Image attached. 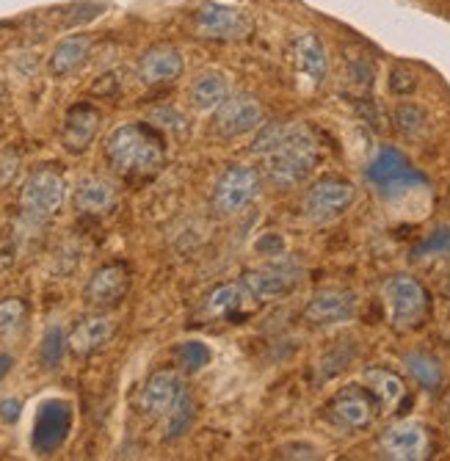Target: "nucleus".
Listing matches in <instances>:
<instances>
[{
	"label": "nucleus",
	"mask_w": 450,
	"mask_h": 461,
	"mask_svg": "<svg viewBox=\"0 0 450 461\" xmlns=\"http://www.w3.org/2000/svg\"><path fill=\"white\" fill-rule=\"evenodd\" d=\"M28 321V304L17 296L0 302V338H9L17 334Z\"/></svg>",
	"instance_id": "30"
},
{
	"label": "nucleus",
	"mask_w": 450,
	"mask_h": 461,
	"mask_svg": "<svg viewBox=\"0 0 450 461\" xmlns=\"http://www.w3.org/2000/svg\"><path fill=\"white\" fill-rule=\"evenodd\" d=\"M266 122L263 105L257 97L252 95H230L219 108H216V119H213V128L221 139L235 141L243 139L249 133H257Z\"/></svg>",
	"instance_id": "9"
},
{
	"label": "nucleus",
	"mask_w": 450,
	"mask_h": 461,
	"mask_svg": "<svg viewBox=\"0 0 450 461\" xmlns=\"http://www.w3.org/2000/svg\"><path fill=\"white\" fill-rule=\"evenodd\" d=\"M415 89H418V77H415V72H409L406 67H395V69L390 72V92H392V95L403 97V95H412Z\"/></svg>",
	"instance_id": "34"
},
{
	"label": "nucleus",
	"mask_w": 450,
	"mask_h": 461,
	"mask_svg": "<svg viewBox=\"0 0 450 461\" xmlns=\"http://www.w3.org/2000/svg\"><path fill=\"white\" fill-rule=\"evenodd\" d=\"M412 258L423 260V258H450V227H436L431 230L415 249Z\"/></svg>",
	"instance_id": "31"
},
{
	"label": "nucleus",
	"mask_w": 450,
	"mask_h": 461,
	"mask_svg": "<svg viewBox=\"0 0 450 461\" xmlns=\"http://www.w3.org/2000/svg\"><path fill=\"white\" fill-rule=\"evenodd\" d=\"M356 354H359L356 340H340L329 351H323V357L318 359V382L338 379L340 373H346L351 367Z\"/></svg>",
	"instance_id": "27"
},
{
	"label": "nucleus",
	"mask_w": 450,
	"mask_h": 461,
	"mask_svg": "<svg viewBox=\"0 0 450 461\" xmlns=\"http://www.w3.org/2000/svg\"><path fill=\"white\" fill-rule=\"evenodd\" d=\"M116 331V323L108 315H89L80 321L72 331H69V354L75 359H86L94 357L97 351H103Z\"/></svg>",
	"instance_id": "18"
},
{
	"label": "nucleus",
	"mask_w": 450,
	"mask_h": 461,
	"mask_svg": "<svg viewBox=\"0 0 450 461\" xmlns=\"http://www.w3.org/2000/svg\"><path fill=\"white\" fill-rule=\"evenodd\" d=\"M12 367H14V357L12 354H0V382H4L6 375L12 373Z\"/></svg>",
	"instance_id": "38"
},
{
	"label": "nucleus",
	"mask_w": 450,
	"mask_h": 461,
	"mask_svg": "<svg viewBox=\"0 0 450 461\" xmlns=\"http://www.w3.org/2000/svg\"><path fill=\"white\" fill-rule=\"evenodd\" d=\"M100 124H103V113L92 105V103H77L67 111L64 124H61V144L67 152L80 155L86 152L97 133H100Z\"/></svg>",
	"instance_id": "17"
},
{
	"label": "nucleus",
	"mask_w": 450,
	"mask_h": 461,
	"mask_svg": "<svg viewBox=\"0 0 450 461\" xmlns=\"http://www.w3.org/2000/svg\"><path fill=\"white\" fill-rule=\"evenodd\" d=\"M445 296H447V302H450V276H447V285H445Z\"/></svg>",
	"instance_id": "40"
},
{
	"label": "nucleus",
	"mask_w": 450,
	"mask_h": 461,
	"mask_svg": "<svg viewBox=\"0 0 450 461\" xmlns=\"http://www.w3.org/2000/svg\"><path fill=\"white\" fill-rule=\"evenodd\" d=\"M364 387L374 393L382 411H395L400 406V401L406 398L403 379L387 367H367L364 370Z\"/></svg>",
	"instance_id": "24"
},
{
	"label": "nucleus",
	"mask_w": 450,
	"mask_h": 461,
	"mask_svg": "<svg viewBox=\"0 0 450 461\" xmlns=\"http://www.w3.org/2000/svg\"><path fill=\"white\" fill-rule=\"evenodd\" d=\"M177 359H180V365L185 370H199V367H204L211 362V351L204 348L199 340H188V343H183L177 348Z\"/></svg>",
	"instance_id": "33"
},
{
	"label": "nucleus",
	"mask_w": 450,
	"mask_h": 461,
	"mask_svg": "<svg viewBox=\"0 0 450 461\" xmlns=\"http://www.w3.org/2000/svg\"><path fill=\"white\" fill-rule=\"evenodd\" d=\"M293 61L299 72H304L315 86L329 77V56H326L323 41L312 31H304L293 39Z\"/></svg>",
	"instance_id": "21"
},
{
	"label": "nucleus",
	"mask_w": 450,
	"mask_h": 461,
	"mask_svg": "<svg viewBox=\"0 0 450 461\" xmlns=\"http://www.w3.org/2000/svg\"><path fill=\"white\" fill-rule=\"evenodd\" d=\"M22 414V401L20 398H4L0 401V420H4L6 426H14L20 420Z\"/></svg>",
	"instance_id": "36"
},
{
	"label": "nucleus",
	"mask_w": 450,
	"mask_h": 461,
	"mask_svg": "<svg viewBox=\"0 0 450 461\" xmlns=\"http://www.w3.org/2000/svg\"><path fill=\"white\" fill-rule=\"evenodd\" d=\"M128 290H130V268L128 263L113 260V263L100 266L89 276L84 287V302L94 310H111L125 302Z\"/></svg>",
	"instance_id": "13"
},
{
	"label": "nucleus",
	"mask_w": 450,
	"mask_h": 461,
	"mask_svg": "<svg viewBox=\"0 0 450 461\" xmlns=\"http://www.w3.org/2000/svg\"><path fill=\"white\" fill-rule=\"evenodd\" d=\"M92 36L86 33H75V36H67L61 39L58 45L53 48L50 59H48V69L53 77H67L72 72H77L80 67H84L92 56Z\"/></svg>",
	"instance_id": "22"
},
{
	"label": "nucleus",
	"mask_w": 450,
	"mask_h": 461,
	"mask_svg": "<svg viewBox=\"0 0 450 461\" xmlns=\"http://www.w3.org/2000/svg\"><path fill=\"white\" fill-rule=\"evenodd\" d=\"M299 279H302V266L299 263H293V260H276V263H268V266L247 271L240 282L247 285L252 299H257V302H276V299L288 296V293H293Z\"/></svg>",
	"instance_id": "10"
},
{
	"label": "nucleus",
	"mask_w": 450,
	"mask_h": 461,
	"mask_svg": "<svg viewBox=\"0 0 450 461\" xmlns=\"http://www.w3.org/2000/svg\"><path fill=\"white\" fill-rule=\"evenodd\" d=\"M67 199V183L56 169H36L25 177L20 188V211L31 221H48L53 219Z\"/></svg>",
	"instance_id": "6"
},
{
	"label": "nucleus",
	"mask_w": 450,
	"mask_h": 461,
	"mask_svg": "<svg viewBox=\"0 0 450 461\" xmlns=\"http://www.w3.org/2000/svg\"><path fill=\"white\" fill-rule=\"evenodd\" d=\"M384 304H387L390 323L398 331L423 326L431 310L426 285L409 274H398L384 282Z\"/></svg>",
	"instance_id": "3"
},
{
	"label": "nucleus",
	"mask_w": 450,
	"mask_h": 461,
	"mask_svg": "<svg viewBox=\"0 0 450 461\" xmlns=\"http://www.w3.org/2000/svg\"><path fill=\"white\" fill-rule=\"evenodd\" d=\"M266 160V175L279 188L302 185L318 166V141L307 124H268L252 147Z\"/></svg>",
	"instance_id": "1"
},
{
	"label": "nucleus",
	"mask_w": 450,
	"mask_h": 461,
	"mask_svg": "<svg viewBox=\"0 0 450 461\" xmlns=\"http://www.w3.org/2000/svg\"><path fill=\"white\" fill-rule=\"evenodd\" d=\"M359 310V296L351 287H320L304 304V321L312 326H335L354 321Z\"/></svg>",
	"instance_id": "12"
},
{
	"label": "nucleus",
	"mask_w": 450,
	"mask_h": 461,
	"mask_svg": "<svg viewBox=\"0 0 450 461\" xmlns=\"http://www.w3.org/2000/svg\"><path fill=\"white\" fill-rule=\"evenodd\" d=\"M185 387H183V375L175 367H160L155 373L147 375V382L139 393V409L147 417H166L175 403L183 398Z\"/></svg>",
	"instance_id": "14"
},
{
	"label": "nucleus",
	"mask_w": 450,
	"mask_h": 461,
	"mask_svg": "<svg viewBox=\"0 0 450 461\" xmlns=\"http://www.w3.org/2000/svg\"><path fill=\"white\" fill-rule=\"evenodd\" d=\"M255 249L260 251V255H271V258L276 255V258H279V255H282V249H284V240H282L279 235H263V238L255 243Z\"/></svg>",
	"instance_id": "37"
},
{
	"label": "nucleus",
	"mask_w": 450,
	"mask_h": 461,
	"mask_svg": "<svg viewBox=\"0 0 450 461\" xmlns=\"http://www.w3.org/2000/svg\"><path fill=\"white\" fill-rule=\"evenodd\" d=\"M249 296V290L243 282H227V285H219L216 290L208 293V299H204V312L211 318H227L232 315L235 310H240L243 299Z\"/></svg>",
	"instance_id": "26"
},
{
	"label": "nucleus",
	"mask_w": 450,
	"mask_h": 461,
	"mask_svg": "<svg viewBox=\"0 0 450 461\" xmlns=\"http://www.w3.org/2000/svg\"><path fill=\"white\" fill-rule=\"evenodd\" d=\"M356 199L354 183L343 177H320L304 194V216L312 224H329L338 221Z\"/></svg>",
	"instance_id": "7"
},
{
	"label": "nucleus",
	"mask_w": 450,
	"mask_h": 461,
	"mask_svg": "<svg viewBox=\"0 0 450 461\" xmlns=\"http://www.w3.org/2000/svg\"><path fill=\"white\" fill-rule=\"evenodd\" d=\"M72 204L84 216H105L116 207V188L103 177H84L75 185Z\"/></svg>",
	"instance_id": "20"
},
{
	"label": "nucleus",
	"mask_w": 450,
	"mask_h": 461,
	"mask_svg": "<svg viewBox=\"0 0 450 461\" xmlns=\"http://www.w3.org/2000/svg\"><path fill=\"white\" fill-rule=\"evenodd\" d=\"M260 188H263V177L255 166L232 163L219 175V180L213 185V196H211L213 211L221 216L243 213L260 196Z\"/></svg>",
	"instance_id": "4"
},
{
	"label": "nucleus",
	"mask_w": 450,
	"mask_h": 461,
	"mask_svg": "<svg viewBox=\"0 0 450 461\" xmlns=\"http://www.w3.org/2000/svg\"><path fill=\"white\" fill-rule=\"evenodd\" d=\"M194 31L202 39H216V41H235L249 36L252 23L235 6L219 4V0H211V4H202L194 12Z\"/></svg>",
	"instance_id": "11"
},
{
	"label": "nucleus",
	"mask_w": 450,
	"mask_h": 461,
	"mask_svg": "<svg viewBox=\"0 0 450 461\" xmlns=\"http://www.w3.org/2000/svg\"><path fill=\"white\" fill-rule=\"evenodd\" d=\"M185 72V59L175 45H155L139 59L136 75L144 86H169Z\"/></svg>",
	"instance_id": "16"
},
{
	"label": "nucleus",
	"mask_w": 450,
	"mask_h": 461,
	"mask_svg": "<svg viewBox=\"0 0 450 461\" xmlns=\"http://www.w3.org/2000/svg\"><path fill=\"white\" fill-rule=\"evenodd\" d=\"M67 351H69V334L64 331L61 323H50L42 334V343H39V362L48 370H56L61 367Z\"/></svg>",
	"instance_id": "28"
},
{
	"label": "nucleus",
	"mask_w": 450,
	"mask_h": 461,
	"mask_svg": "<svg viewBox=\"0 0 450 461\" xmlns=\"http://www.w3.org/2000/svg\"><path fill=\"white\" fill-rule=\"evenodd\" d=\"M194 417H196V403L188 393H183V398L175 403V409L163 417L166 420V429H163V442H177L180 437L188 434L191 423H194Z\"/></svg>",
	"instance_id": "29"
},
{
	"label": "nucleus",
	"mask_w": 450,
	"mask_h": 461,
	"mask_svg": "<svg viewBox=\"0 0 450 461\" xmlns=\"http://www.w3.org/2000/svg\"><path fill=\"white\" fill-rule=\"evenodd\" d=\"M403 365L409 370V375L426 390V393H436L445 382V367L442 362L434 357V354H426V351H412L403 357Z\"/></svg>",
	"instance_id": "25"
},
{
	"label": "nucleus",
	"mask_w": 450,
	"mask_h": 461,
	"mask_svg": "<svg viewBox=\"0 0 450 461\" xmlns=\"http://www.w3.org/2000/svg\"><path fill=\"white\" fill-rule=\"evenodd\" d=\"M379 401L374 398V393L362 387V384H348L343 390H338L332 395V401L326 403V414L329 420L343 429V431H364L371 429L376 414H379Z\"/></svg>",
	"instance_id": "8"
},
{
	"label": "nucleus",
	"mask_w": 450,
	"mask_h": 461,
	"mask_svg": "<svg viewBox=\"0 0 450 461\" xmlns=\"http://www.w3.org/2000/svg\"><path fill=\"white\" fill-rule=\"evenodd\" d=\"M431 453V437L423 423L406 420L379 437V456L392 461H420Z\"/></svg>",
	"instance_id": "15"
},
{
	"label": "nucleus",
	"mask_w": 450,
	"mask_h": 461,
	"mask_svg": "<svg viewBox=\"0 0 450 461\" xmlns=\"http://www.w3.org/2000/svg\"><path fill=\"white\" fill-rule=\"evenodd\" d=\"M69 431V406L64 401L45 403L36 417V431H33V447L48 456L53 453Z\"/></svg>",
	"instance_id": "19"
},
{
	"label": "nucleus",
	"mask_w": 450,
	"mask_h": 461,
	"mask_svg": "<svg viewBox=\"0 0 450 461\" xmlns=\"http://www.w3.org/2000/svg\"><path fill=\"white\" fill-rule=\"evenodd\" d=\"M445 409H447V426H450V393H447V403H445Z\"/></svg>",
	"instance_id": "39"
},
{
	"label": "nucleus",
	"mask_w": 450,
	"mask_h": 461,
	"mask_svg": "<svg viewBox=\"0 0 450 461\" xmlns=\"http://www.w3.org/2000/svg\"><path fill=\"white\" fill-rule=\"evenodd\" d=\"M395 124L406 139H418L426 131V111L420 105L403 103L395 108Z\"/></svg>",
	"instance_id": "32"
},
{
	"label": "nucleus",
	"mask_w": 450,
	"mask_h": 461,
	"mask_svg": "<svg viewBox=\"0 0 450 461\" xmlns=\"http://www.w3.org/2000/svg\"><path fill=\"white\" fill-rule=\"evenodd\" d=\"M105 163L111 172L125 180H149L155 177L163 163H166V141L147 122L119 124L108 133L103 144Z\"/></svg>",
	"instance_id": "2"
},
{
	"label": "nucleus",
	"mask_w": 450,
	"mask_h": 461,
	"mask_svg": "<svg viewBox=\"0 0 450 461\" xmlns=\"http://www.w3.org/2000/svg\"><path fill=\"white\" fill-rule=\"evenodd\" d=\"M364 177L371 185H376L384 196H398L403 191L428 185V177L420 175L415 166L409 163V158L395 147H382L376 152V158L371 160V166L364 169Z\"/></svg>",
	"instance_id": "5"
},
{
	"label": "nucleus",
	"mask_w": 450,
	"mask_h": 461,
	"mask_svg": "<svg viewBox=\"0 0 450 461\" xmlns=\"http://www.w3.org/2000/svg\"><path fill=\"white\" fill-rule=\"evenodd\" d=\"M191 105L196 111H216L227 97H230V80L224 72L219 69H202L194 80H191V89H188Z\"/></svg>",
	"instance_id": "23"
},
{
	"label": "nucleus",
	"mask_w": 450,
	"mask_h": 461,
	"mask_svg": "<svg viewBox=\"0 0 450 461\" xmlns=\"http://www.w3.org/2000/svg\"><path fill=\"white\" fill-rule=\"evenodd\" d=\"M348 77H351L354 83H359V86L371 89V83H374V67L367 64V61H354V64L348 67Z\"/></svg>",
	"instance_id": "35"
}]
</instances>
